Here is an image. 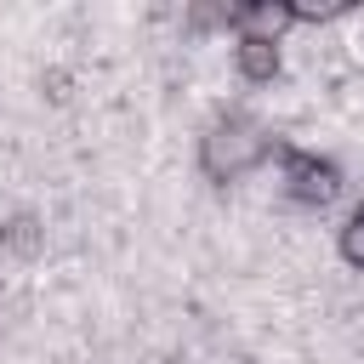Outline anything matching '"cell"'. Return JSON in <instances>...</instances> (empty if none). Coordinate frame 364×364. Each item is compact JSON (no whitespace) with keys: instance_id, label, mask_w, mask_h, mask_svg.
<instances>
[{"instance_id":"cell-3","label":"cell","mask_w":364,"mask_h":364,"mask_svg":"<svg viewBox=\"0 0 364 364\" xmlns=\"http://www.w3.org/2000/svg\"><path fill=\"white\" fill-rule=\"evenodd\" d=\"M233 74L245 85H273L284 74V40H262V34H233Z\"/></svg>"},{"instance_id":"cell-5","label":"cell","mask_w":364,"mask_h":364,"mask_svg":"<svg viewBox=\"0 0 364 364\" xmlns=\"http://www.w3.org/2000/svg\"><path fill=\"white\" fill-rule=\"evenodd\" d=\"M46 250V222L34 210H17L0 222V267H28Z\"/></svg>"},{"instance_id":"cell-4","label":"cell","mask_w":364,"mask_h":364,"mask_svg":"<svg viewBox=\"0 0 364 364\" xmlns=\"http://www.w3.org/2000/svg\"><path fill=\"white\" fill-rule=\"evenodd\" d=\"M290 28H296V0H239L233 6V34L284 40Z\"/></svg>"},{"instance_id":"cell-6","label":"cell","mask_w":364,"mask_h":364,"mask_svg":"<svg viewBox=\"0 0 364 364\" xmlns=\"http://www.w3.org/2000/svg\"><path fill=\"white\" fill-rule=\"evenodd\" d=\"M336 256H341L353 273H364V199L341 216V228H336Z\"/></svg>"},{"instance_id":"cell-7","label":"cell","mask_w":364,"mask_h":364,"mask_svg":"<svg viewBox=\"0 0 364 364\" xmlns=\"http://www.w3.org/2000/svg\"><path fill=\"white\" fill-rule=\"evenodd\" d=\"M353 17L347 0H324V6H296V28H318V23H341Z\"/></svg>"},{"instance_id":"cell-2","label":"cell","mask_w":364,"mask_h":364,"mask_svg":"<svg viewBox=\"0 0 364 364\" xmlns=\"http://www.w3.org/2000/svg\"><path fill=\"white\" fill-rule=\"evenodd\" d=\"M273 159H279V193H284L290 205H301V210H324V205H336L341 188H347V176H341V165H336L330 154L279 142Z\"/></svg>"},{"instance_id":"cell-1","label":"cell","mask_w":364,"mask_h":364,"mask_svg":"<svg viewBox=\"0 0 364 364\" xmlns=\"http://www.w3.org/2000/svg\"><path fill=\"white\" fill-rule=\"evenodd\" d=\"M273 154H279V136H273L267 119H256L250 108H222V114H210V125L199 131V148H193L199 176L216 182V188L245 182L250 171L273 165Z\"/></svg>"},{"instance_id":"cell-8","label":"cell","mask_w":364,"mask_h":364,"mask_svg":"<svg viewBox=\"0 0 364 364\" xmlns=\"http://www.w3.org/2000/svg\"><path fill=\"white\" fill-rule=\"evenodd\" d=\"M245 364H256V358H245Z\"/></svg>"}]
</instances>
